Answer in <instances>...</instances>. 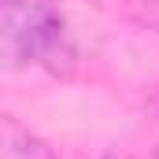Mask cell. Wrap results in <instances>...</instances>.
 I'll return each mask as SVG.
<instances>
[{
  "label": "cell",
  "mask_w": 159,
  "mask_h": 159,
  "mask_svg": "<svg viewBox=\"0 0 159 159\" xmlns=\"http://www.w3.org/2000/svg\"><path fill=\"white\" fill-rule=\"evenodd\" d=\"M0 56L7 70H48L70 74L78 48L67 15L52 0H4L0 15Z\"/></svg>",
  "instance_id": "6da1fadb"
},
{
  "label": "cell",
  "mask_w": 159,
  "mask_h": 159,
  "mask_svg": "<svg viewBox=\"0 0 159 159\" xmlns=\"http://www.w3.org/2000/svg\"><path fill=\"white\" fill-rule=\"evenodd\" d=\"M96 4L107 7V11H119V15H126V19L159 26V0H96Z\"/></svg>",
  "instance_id": "3957f363"
},
{
  "label": "cell",
  "mask_w": 159,
  "mask_h": 159,
  "mask_svg": "<svg viewBox=\"0 0 159 159\" xmlns=\"http://www.w3.org/2000/svg\"><path fill=\"white\" fill-rule=\"evenodd\" d=\"M0 159H56L52 148L34 137L30 129H22L15 119H4V133H0Z\"/></svg>",
  "instance_id": "7a4b0ae2"
}]
</instances>
